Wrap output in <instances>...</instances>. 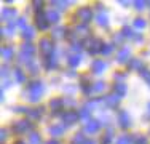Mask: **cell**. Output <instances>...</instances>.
<instances>
[{
    "instance_id": "cell-1",
    "label": "cell",
    "mask_w": 150,
    "mask_h": 144,
    "mask_svg": "<svg viewBox=\"0 0 150 144\" xmlns=\"http://www.w3.org/2000/svg\"><path fill=\"white\" fill-rule=\"evenodd\" d=\"M45 91V85L42 80H35L29 83L27 86V99L30 101V103H38L40 101V96L43 95Z\"/></svg>"
},
{
    "instance_id": "cell-2",
    "label": "cell",
    "mask_w": 150,
    "mask_h": 144,
    "mask_svg": "<svg viewBox=\"0 0 150 144\" xmlns=\"http://www.w3.org/2000/svg\"><path fill=\"white\" fill-rule=\"evenodd\" d=\"M38 46H40V55L45 58V59H48L50 56L54 55V43H53L50 38H42L40 43H38Z\"/></svg>"
},
{
    "instance_id": "cell-3",
    "label": "cell",
    "mask_w": 150,
    "mask_h": 144,
    "mask_svg": "<svg viewBox=\"0 0 150 144\" xmlns=\"http://www.w3.org/2000/svg\"><path fill=\"white\" fill-rule=\"evenodd\" d=\"M75 19H78L81 24L86 26V24L93 19V10L90 6H81V8H78L77 13H75Z\"/></svg>"
},
{
    "instance_id": "cell-4",
    "label": "cell",
    "mask_w": 150,
    "mask_h": 144,
    "mask_svg": "<svg viewBox=\"0 0 150 144\" xmlns=\"http://www.w3.org/2000/svg\"><path fill=\"white\" fill-rule=\"evenodd\" d=\"M35 53V46L32 45V43H24L23 46H21V53H19V61H23V63H30L32 61V56H34Z\"/></svg>"
},
{
    "instance_id": "cell-5",
    "label": "cell",
    "mask_w": 150,
    "mask_h": 144,
    "mask_svg": "<svg viewBox=\"0 0 150 144\" xmlns=\"http://www.w3.org/2000/svg\"><path fill=\"white\" fill-rule=\"evenodd\" d=\"M32 128H34V123H30L29 120H18L11 127L13 133H16V135H24L27 131H32Z\"/></svg>"
},
{
    "instance_id": "cell-6",
    "label": "cell",
    "mask_w": 150,
    "mask_h": 144,
    "mask_svg": "<svg viewBox=\"0 0 150 144\" xmlns=\"http://www.w3.org/2000/svg\"><path fill=\"white\" fill-rule=\"evenodd\" d=\"M86 46H88V53H90V55H96V53H101V50H102V46H104V43H102L101 38L91 37V38H88Z\"/></svg>"
},
{
    "instance_id": "cell-7",
    "label": "cell",
    "mask_w": 150,
    "mask_h": 144,
    "mask_svg": "<svg viewBox=\"0 0 150 144\" xmlns=\"http://www.w3.org/2000/svg\"><path fill=\"white\" fill-rule=\"evenodd\" d=\"M78 118H80V112H77V110H66V112L62 114V122L67 125L77 123Z\"/></svg>"
},
{
    "instance_id": "cell-8",
    "label": "cell",
    "mask_w": 150,
    "mask_h": 144,
    "mask_svg": "<svg viewBox=\"0 0 150 144\" xmlns=\"http://www.w3.org/2000/svg\"><path fill=\"white\" fill-rule=\"evenodd\" d=\"M117 120H118L120 127L125 128V130L131 127V117H129V114H128L126 110H118V114H117Z\"/></svg>"
},
{
    "instance_id": "cell-9",
    "label": "cell",
    "mask_w": 150,
    "mask_h": 144,
    "mask_svg": "<svg viewBox=\"0 0 150 144\" xmlns=\"http://www.w3.org/2000/svg\"><path fill=\"white\" fill-rule=\"evenodd\" d=\"M35 26H37L40 31H46L50 26V21H48V18H46V14L45 13H37L35 14Z\"/></svg>"
},
{
    "instance_id": "cell-10",
    "label": "cell",
    "mask_w": 150,
    "mask_h": 144,
    "mask_svg": "<svg viewBox=\"0 0 150 144\" xmlns=\"http://www.w3.org/2000/svg\"><path fill=\"white\" fill-rule=\"evenodd\" d=\"M129 56H131V50L129 46H123V48L120 50L118 53H117V61H118L120 64H125V63H129Z\"/></svg>"
},
{
    "instance_id": "cell-11",
    "label": "cell",
    "mask_w": 150,
    "mask_h": 144,
    "mask_svg": "<svg viewBox=\"0 0 150 144\" xmlns=\"http://www.w3.org/2000/svg\"><path fill=\"white\" fill-rule=\"evenodd\" d=\"M99 128H101V122L94 120V118H90V120L86 122V125H85V131H86L88 135H94V133H98Z\"/></svg>"
},
{
    "instance_id": "cell-12",
    "label": "cell",
    "mask_w": 150,
    "mask_h": 144,
    "mask_svg": "<svg viewBox=\"0 0 150 144\" xmlns=\"http://www.w3.org/2000/svg\"><path fill=\"white\" fill-rule=\"evenodd\" d=\"M120 96L118 95H115V93H112V95H107L105 98H102V101H104V104L105 106H109V107H117L118 106V103H120Z\"/></svg>"
},
{
    "instance_id": "cell-13",
    "label": "cell",
    "mask_w": 150,
    "mask_h": 144,
    "mask_svg": "<svg viewBox=\"0 0 150 144\" xmlns=\"http://www.w3.org/2000/svg\"><path fill=\"white\" fill-rule=\"evenodd\" d=\"M105 67H107V63H104L102 59H94L91 63V71L94 74H102L105 71Z\"/></svg>"
},
{
    "instance_id": "cell-14",
    "label": "cell",
    "mask_w": 150,
    "mask_h": 144,
    "mask_svg": "<svg viewBox=\"0 0 150 144\" xmlns=\"http://www.w3.org/2000/svg\"><path fill=\"white\" fill-rule=\"evenodd\" d=\"M15 16H16V8H3L2 10V21L13 23Z\"/></svg>"
},
{
    "instance_id": "cell-15",
    "label": "cell",
    "mask_w": 150,
    "mask_h": 144,
    "mask_svg": "<svg viewBox=\"0 0 150 144\" xmlns=\"http://www.w3.org/2000/svg\"><path fill=\"white\" fill-rule=\"evenodd\" d=\"M64 106H66V104H64V99L62 98H53L51 101H50V107H51V110L54 114L58 112V110L62 109Z\"/></svg>"
},
{
    "instance_id": "cell-16",
    "label": "cell",
    "mask_w": 150,
    "mask_h": 144,
    "mask_svg": "<svg viewBox=\"0 0 150 144\" xmlns=\"http://www.w3.org/2000/svg\"><path fill=\"white\" fill-rule=\"evenodd\" d=\"M74 32H75V37H77V38H85V37L90 35V29H88V26H85V24L77 26Z\"/></svg>"
},
{
    "instance_id": "cell-17",
    "label": "cell",
    "mask_w": 150,
    "mask_h": 144,
    "mask_svg": "<svg viewBox=\"0 0 150 144\" xmlns=\"http://www.w3.org/2000/svg\"><path fill=\"white\" fill-rule=\"evenodd\" d=\"M128 67H129L131 71H139L141 72L142 69H144V63H142V59L134 58V59H131L129 63H128Z\"/></svg>"
},
{
    "instance_id": "cell-18",
    "label": "cell",
    "mask_w": 150,
    "mask_h": 144,
    "mask_svg": "<svg viewBox=\"0 0 150 144\" xmlns=\"http://www.w3.org/2000/svg\"><path fill=\"white\" fill-rule=\"evenodd\" d=\"M56 67H58V58L54 55L50 56L48 59H45V69L46 71H53V69H56Z\"/></svg>"
},
{
    "instance_id": "cell-19",
    "label": "cell",
    "mask_w": 150,
    "mask_h": 144,
    "mask_svg": "<svg viewBox=\"0 0 150 144\" xmlns=\"http://www.w3.org/2000/svg\"><path fill=\"white\" fill-rule=\"evenodd\" d=\"M80 90L85 93V95H90V93H93V86H91V83H90V82H88V78H86V77H81Z\"/></svg>"
},
{
    "instance_id": "cell-20",
    "label": "cell",
    "mask_w": 150,
    "mask_h": 144,
    "mask_svg": "<svg viewBox=\"0 0 150 144\" xmlns=\"http://www.w3.org/2000/svg\"><path fill=\"white\" fill-rule=\"evenodd\" d=\"M126 91H128V88H126V85H125L123 82H118V83L113 85V93H115V95L125 96V95H126Z\"/></svg>"
},
{
    "instance_id": "cell-21",
    "label": "cell",
    "mask_w": 150,
    "mask_h": 144,
    "mask_svg": "<svg viewBox=\"0 0 150 144\" xmlns=\"http://www.w3.org/2000/svg\"><path fill=\"white\" fill-rule=\"evenodd\" d=\"M48 131H50L51 136H61L64 131H66V127H64V125H53V127L48 128Z\"/></svg>"
},
{
    "instance_id": "cell-22",
    "label": "cell",
    "mask_w": 150,
    "mask_h": 144,
    "mask_svg": "<svg viewBox=\"0 0 150 144\" xmlns=\"http://www.w3.org/2000/svg\"><path fill=\"white\" fill-rule=\"evenodd\" d=\"M2 56L5 61H11L13 56H15V50L11 48V46H3L2 48Z\"/></svg>"
},
{
    "instance_id": "cell-23",
    "label": "cell",
    "mask_w": 150,
    "mask_h": 144,
    "mask_svg": "<svg viewBox=\"0 0 150 144\" xmlns=\"http://www.w3.org/2000/svg\"><path fill=\"white\" fill-rule=\"evenodd\" d=\"M30 118H34V120H38V118L43 115V107H35V109H29V112H27Z\"/></svg>"
},
{
    "instance_id": "cell-24",
    "label": "cell",
    "mask_w": 150,
    "mask_h": 144,
    "mask_svg": "<svg viewBox=\"0 0 150 144\" xmlns=\"http://www.w3.org/2000/svg\"><path fill=\"white\" fill-rule=\"evenodd\" d=\"M66 32H67V29L66 27H54L53 29V38H56V40H58V38H62L64 35H66ZM67 37V35H66Z\"/></svg>"
},
{
    "instance_id": "cell-25",
    "label": "cell",
    "mask_w": 150,
    "mask_h": 144,
    "mask_svg": "<svg viewBox=\"0 0 150 144\" xmlns=\"http://www.w3.org/2000/svg\"><path fill=\"white\" fill-rule=\"evenodd\" d=\"M13 77H15V82H18V83H24L26 82V75H24V72L21 69L13 71Z\"/></svg>"
},
{
    "instance_id": "cell-26",
    "label": "cell",
    "mask_w": 150,
    "mask_h": 144,
    "mask_svg": "<svg viewBox=\"0 0 150 144\" xmlns=\"http://www.w3.org/2000/svg\"><path fill=\"white\" fill-rule=\"evenodd\" d=\"M67 63H69L70 67H77L78 64L81 63V56L80 55H70L69 59H67Z\"/></svg>"
},
{
    "instance_id": "cell-27",
    "label": "cell",
    "mask_w": 150,
    "mask_h": 144,
    "mask_svg": "<svg viewBox=\"0 0 150 144\" xmlns=\"http://www.w3.org/2000/svg\"><path fill=\"white\" fill-rule=\"evenodd\" d=\"M34 27H30V26H27L26 29H23V38L24 40H32V38H34Z\"/></svg>"
},
{
    "instance_id": "cell-28",
    "label": "cell",
    "mask_w": 150,
    "mask_h": 144,
    "mask_svg": "<svg viewBox=\"0 0 150 144\" xmlns=\"http://www.w3.org/2000/svg\"><path fill=\"white\" fill-rule=\"evenodd\" d=\"M46 18H48L50 23H58L61 16H59V13L56 11V10H50V11L46 13Z\"/></svg>"
},
{
    "instance_id": "cell-29",
    "label": "cell",
    "mask_w": 150,
    "mask_h": 144,
    "mask_svg": "<svg viewBox=\"0 0 150 144\" xmlns=\"http://www.w3.org/2000/svg\"><path fill=\"white\" fill-rule=\"evenodd\" d=\"M98 24L101 27H107V26H109V18H107V14H104V13H99L98 14Z\"/></svg>"
},
{
    "instance_id": "cell-30",
    "label": "cell",
    "mask_w": 150,
    "mask_h": 144,
    "mask_svg": "<svg viewBox=\"0 0 150 144\" xmlns=\"http://www.w3.org/2000/svg\"><path fill=\"white\" fill-rule=\"evenodd\" d=\"M121 34H123L125 38H134L136 34H133V29H131L129 26H125L123 29H121Z\"/></svg>"
},
{
    "instance_id": "cell-31",
    "label": "cell",
    "mask_w": 150,
    "mask_h": 144,
    "mask_svg": "<svg viewBox=\"0 0 150 144\" xmlns=\"http://www.w3.org/2000/svg\"><path fill=\"white\" fill-rule=\"evenodd\" d=\"M133 141H134V139L131 138L129 135H121L120 138L117 139V144H131Z\"/></svg>"
},
{
    "instance_id": "cell-32",
    "label": "cell",
    "mask_w": 150,
    "mask_h": 144,
    "mask_svg": "<svg viewBox=\"0 0 150 144\" xmlns=\"http://www.w3.org/2000/svg\"><path fill=\"white\" fill-rule=\"evenodd\" d=\"M133 144H149V138L144 135H136Z\"/></svg>"
},
{
    "instance_id": "cell-33",
    "label": "cell",
    "mask_w": 150,
    "mask_h": 144,
    "mask_svg": "<svg viewBox=\"0 0 150 144\" xmlns=\"http://www.w3.org/2000/svg\"><path fill=\"white\" fill-rule=\"evenodd\" d=\"M72 2H61V0H54V2H51L53 6H56L58 10H66V6H69Z\"/></svg>"
},
{
    "instance_id": "cell-34",
    "label": "cell",
    "mask_w": 150,
    "mask_h": 144,
    "mask_svg": "<svg viewBox=\"0 0 150 144\" xmlns=\"http://www.w3.org/2000/svg\"><path fill=\"white\" fill-rule=\"evenodd\" d=\"M112 138H113V131H112V130H109V131L102 136L101 144H110V143H112Z\"/></svg>"
},
{
    "instance_id": "cell-35",
    "label": "cell",
    "mask_w": 150,
    "mask_h": 144,
    "mask_svg": "<svg viewBox=\"0 0 150 144\" xmlns=\"http://www.w3.org/2000/svg\"><path fill=\"white\" fill-rule=\"evenodd\" d=\"M112 51H113V45H112V43H104V46H102V50H101L102 55H104V56H109Z\"/></svg>"
},
{
    "instance_id": "cell-36",
    "label": "cell",
    "mask_w": 150,
    "mask_h": 144,
    "mask_svg": "<svg viewBox=\"0 0 150 144\" xmlns=\"http://www.w3.org/2000/svg\"><path fill=\"white\" fill-rule=\"evenodd\" d=\"M85 143H86V139H85V136L81 133H77L72 139V144H85Z\"/></svg>"
},
{
    "instance_id": "cell-37",
    "label": "cell",
    "mask_w": 150,
    "mask_h": 144,
    "mask_svg": "<svg viewBox=\"0 0 150 144\" xmlns=\"http://www.w3.org/2000/svg\"><path fill=\"white\" fill-rule=\"evenodd\" d=\"M105 90V83L102 80H99V82H96L94 86H93V91L94 93H99V91H104Z\"/></svg>"
},
{
    "instance_id": "cell-38",
    "label": "cell",
    "mask_w": 150,
    "mask_h": 144,
    "mask_svg": "<svg viewBox=\"0 0 150 144\" xmlns=\"http://www.w3.org/2000/svg\"><path fill=\"white\" fill-rule=\"evenodd\" d=\"M145 26H147V21L142 19V18H136L134 19V27L136 29H144Z\"/></svg>"
},
{
    "instance_id": "cell-39",
    "label": "cell",
    "mask_w": 150,
    "mask_h": 144,
    "mask_svg": "<svg viewBox=\"0 0 150 144\" xmlns=\"http://www.w3.org/2000/svg\"><path fill=\"white\" fill-rule=\"evenodd\" d=\"M13 31H15V23H8V26L2 29V34L3 35H11Z\"/></svg>"
},
{
    "instance_id": "cell-40",
    "label": "cell",
    "mask_w": 150,
    "mask_h": 144,
    "mask_svg": "<svg viewBox=\"0 0 150 144\" xmlns=\"http://www.w3.org/2000/svg\"><path fill=\"white\" fill-rule=\"evenodd\" d=\"M139 74H141V77L145 80V83L150 86V71H149V69H142L141 72H139Z\"/></svg>"
},
{
    "instance_id": "cell-41",
    "label": "cell",
    "mask_w": 150,
    "mask_h": 144,
    "mask_svg": "<svg viewBox=\"0 0 150 144\" xmlns=\"http://www.w3.org/2000/svg\"><path fill=\"white\" fill-rule=\"evenodd\" d=\"M29 141H30V144H40V135L38 133H30Z\"/></svg>"
},
{
    "instance_id": "cell-42",
    "label": "cell",
    "mask_w": 150,
    "mask_h": 144,
    "mask_svg": "<svg viewBox=\"0 0 150 144\" xmlns=\"http://www.w3.org/2000/svg\"><path fill=\"white\" fill-rule=\"evenodd\" d=\"M133 5H134V8L136 10H144L145 8V5H147V2H141V0H136V2H133Z\"/></svg>"
},
{
    "instance_id": "cell-43",
    "label": "cell",
    "mask_w": 150,
    "mask_h": 144,
    "mask_svg": "<svg viewBox=\"0 0 150 144\" xmlns=\"http://www.w3.org/2000/svg\"><path fill=\"white\" fill-rule=\"evenodd\" d=\"M26 66H27V69L30 71V74H34V75H35V74L38 72V67H37V64H34L32 61H30V63H27Z\"/></svg>"
},
{
    "instance_id": "cell-44",
    "label": "cell",
    "mask_w": 150,
    "mask_h": 144,
    "mask_svg": "<svg viewBox=\"0 0 150 144\" xmlns=\"http://www.w3.org/2000/svg\"><path fill=\"white\" fill-rule=\"evenodd\" d=\"M123 40H125V37H123L121 32H120V34H117V35H113V43H121Z\"/></svg>"
},
{
    "instance_id": "cell-45",
    "label": "cell",
    "mask_w": 150,
    "mask_h": 144,
    "mask_svg": "<svg viewBox=\"0 0 150 144\" xmlns=\"http://www.w3.org/2000/svg\"><path fill=\"white\" fill-rule=\"evenodd\" d=\"M32 5L35 6V10H37V13H40V11H42V6H43V2H38V0H35V2L32 3Z\"/></svg>"
},
{
    "instance_id": "cell-46",
    "label": "cell",
    "mask_w": 150,
    "mask_h": 144,
    "mask_svg": "<svg viewBox=\"0 0 150 144\" xmlns=\"http://www.w3.org/2000/svg\"><path fill=\"white\" fill-rule=\"evenodd\" d=\"M88 115H90V109H86V107H83V109L80 110V118H86Z\"/></svg>"
},
{
    "instance_id": "cell-47",
    "label": "cell",
    "mask_w": 150,
    "mask_h": 144,
    "mask_svg": "<svg viewBox=\"0 0 150 144\" xmlns=\"http://www.w3.org/2000/svg\"><path fill=\"white\" fill-rule=\"evenodd\" d=\"M113 78H115V80H125V78H126V74H123V72H117V74L113 75Z\"/></svg>"
},
{
    "instance_id": "cell-48",
    "label": "cell",
    "mask_w": 150,
    "mask_h": 144,
    "mask_svg": "<svg viewBox=\"0 0 150 144\" xmlns=\"http://www.w3.org/2000/svg\"><path fill=\"white\" fill-rule=\"evenodd\" d=\"M13 110H15V112H29V109H27V107H23V106H16V107H13Z\"/></svg>"
},
{
    "instance_id": "cell-49",
    "label": "cell",
    "mask_w": 150,
    "mask_h": 144,
    "mask_svg": "<svg viewBox=\"0 0 150 144\" xmlns=\"http://www.w3.org/2000/svg\"><path fill=\"white\" fill-rule=\"evenodd\" d=\"M18 26H21L23 29H26L27 26H26V18H19V19H18Z\"/></svg>"
},
{
    "instance_id": "cell-50",
    "label": "cell",
    "mask_w": 150,
    "mask_h": 144,
    "mask_svg": "<svg viewBox=\"0 0 150 144\" xmlns=\"http://www.w3.org/2000/svg\"><path fill=\"white\" fill-rule=\"evenodd\" d=\"M144 118H145V120H150V101L147 103V112H145Z\"/></svg>"
},
{
    "instance_id": "cell-51",
    "label": "cell",
    "mask_w": 150,
    "mask_h": 144,
    "mask_svg": "<svg viewBox=\"0 0 150 144\" xmlns=\"http://www.w3.org/2000/svg\"><path fill=\"white\" fill-rule=\"evenodd\" d=\"M72 50H74V51H80V50H81V45H80V43H74V45H72Z\"/></svg>"
},
{
    "instance_id": "cell-52",
    "label": "cell",
    "mask_w": 150,
    "mask_h": 144,
    "mask_svg": "<svg viewBox=\"0 0 150 144\" xmlns=\"http://www.w3.org/2000/svg\"><path fill=\"white\" fill-rule=\"evenodd\" d=\"M134 40L137 42V43H142V42H144V37H142L141 34H137V35H136V37H134Z\"/></svg>"
},
{
    "instance_id": "cell-53",
    "label": "cell",
    "mask_w": 150,
    "mask_h": 144,
    "mask_svg": "<svg viewBox=\"0 0 150 144\" xmlns=\"http://www.w3.org/2000/svg\"><path fill=\"white\" fill-rule=\"evenodd\" d=\"M6 75H8V67L3 66L2 67V77H6Z\"/></svg>"
},
{
    "instance_id": "cell-54",
    "label": "cell",
    "mask_w": 150,
    "mask_h": 144,
    "mask_svg": "<svg viewBox=\"0 0 150 144\" xmlns=\"http://www.w3.org/2000/svg\"><path fill=\"white\" fill-rule=\"evenodd\" d=\"M0 139H2V141L6 139V130H2V133H0Z\"/></svg>"
},
{
    "instance_id": "cell-55",
    "label": "cell",
    "mask_w": 150,
    "mask_h": 144,
    "mask_svg": "<svg viewBox=\"0 0 150 144\" xmlns=\"http://www.w3.org/2000/svg\"><path fill=\"white\" fill-rule=\"evenodd\" d=\"M64 104H67V106H74L75 99H66V101H64Z\"/></svg>"
},
{
    "instance_id": "cell-56",
    "label": "cell",
    "mask_w": 150,
    "mask_h": 144,
    "mask_svg": "<svg viewBox=\"0 0 150 144\" xmlns=\"http://www.w3.org/2000/svg\"><path fill=\"white\" fill-rule=\"evenodd\" d=\"M8 86H10V80H5L3 82V88H8Z\"/></svg>"
},
{
    "instance_id": "cell-57",
    "label": "cell",
    "mask_w": 150,
    "mask_h": 144,
    "mask_svg": "<svg viewBox=\"0 0 150 144\" xmlns=\"http://www.w3.org/2000/svg\"><path fill=\"white\" fill-rule=\"evenodd\" d=\"M46 144H59V143L56 141V139H51V141H48V143H46Z\"/></svg>"
},
{
    "instance_id": "cell-58",
    "label": "cell",
    "mask_w": 150,
    "mask_h": 144,
    "mask_svg": "<svg viewBox=\"0 0 150 144\" xmlns=\"http://www.w3.org/2000/svg\"><path fill=\"white\" fill-rule=\"evenodd\" d=\"M120 3H121V5H123V6H128V5H129V2H125V0H121Z\"/></svg>"
},
{
    "instance_id": "cell-59",
    "label": "cell",
    "mask_w": 150,
    "mask_h": 144,
    "mask_svg": "<svg viewBox=\"0 0 150 144\" xmlns=\"http://www.w3.org/2000/svg\"><path fill=\"white\" fill-rule=\"evenodd\" d=\"M85 144H96V143L93 141V139H86V143H85Z\"/></svg>"
},
{
    "instance_id": "cell-60",
    "label": "cell",
    "mask_w": 150,
    "mask_h": 144,
    "mask_svg": "<svg viewBox=\"0 0 150 144\" xmlns=\"http://www.w3.org/2000/svg\"><path fill=\"white\" fill-rule=\"evenodd\" d=\"M15 144H26V143H24V141H16Z\"/></svg>"
}]
</instances>
